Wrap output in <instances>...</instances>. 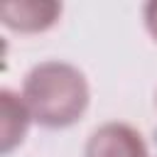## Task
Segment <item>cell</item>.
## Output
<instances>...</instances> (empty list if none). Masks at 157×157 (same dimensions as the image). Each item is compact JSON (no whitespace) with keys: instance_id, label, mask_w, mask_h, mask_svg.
<instances>
[{"instance_id":"6da1fadb","label":"cell","mask_w":157,"mask_h":157,"mask_svg":"<svg viewBox=\"0 0 157 157\" xmlns=\"http://www.w3.org/2000/svg\"><path fill=\"white\" fill-rule=\"evenodd\" d=\"M86 76L66 61L37 64L22 86V101L34 123L44 128H69L88 108Z\"/></svg>"},{"instance_id":"3957f363","label":"cell","mask_w":157,"mask_h":157,"mask_svg":"<svg viewBox=\"0 0 157 157\" xmlns=\"http://www.w3.org/2000/svg\"><path fill=\"white\" fill-rule=\"evenodd\" d=\"M61 15V5L54 0H12L2 2L0 17L7 29L22 32V34H34L49 29Z\"/></svg>"},{"instance_id":"277c9868","label":"cell","mask_w":157,"mask_h":157,"mask_svg":"<svg viewBox=\"0 0 157 157\" xmlns=\"http://www.w3.org/2000/svg\"><path fill=\"white\" fill-rule=\"evenodd\" d=\"M0 152L10 155L27 135L32 115L22 101V96L12 93L10 88L0 91Z\"/></svg>"},{"instance_id":"5b68a950","label":"cell","mask_w":157,"mask_h":157,"mask_svg":"<svg viewBox=\"0 0 157 157\" xmlns=\"http://www.w3.org/2000/svg\"><path fill=\"white\" fill-rule=\"evenodd\" d=\"M145 27L152 34V39L157 42V2H147L145 5Z\"/></svg>"},{"instance_id":"7a4b0ae2","label":"cell","mask_w":157,"mask_h":157,"mask_svg":"<svg viewBox=\"0 0 157 157\" xmlns=\"http://www.w3.org/2000/svg\"><path fill=\"white\" fill-rule=\"evenodd\" d=\"M86 157H150L142 135L125 123H105L91 132Z\"/></svg>"}]
</instances>
